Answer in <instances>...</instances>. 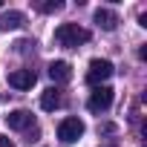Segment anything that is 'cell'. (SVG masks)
Returning <instances> with one entry per match:
<instances>
[{"label":"cell","mask_w":147,"mask_h":147,"mask_svg":"<svg viewBox=\"0 0 147 147\" xmlns=\"http://www.w3.org/2000/svg\"><path fill=\"white\" fill-rule=\"evenodd\" d=\"M55 40H58L61 46H66V49H78L81 43L90 40V32L81 29L78 23H61V26L55 29Z\"/></svg>","instance_id":"cell-1"},{"label":"cell","mask_w":147,"mask_h":147,"mask_svg":"<svg viewBox=\"0 0 147 147\" xmlns=\"http://www.w3.org/2000/svg\"><path fill=\"white\" fill-rule=\"evenodd\" d=\"M113 75V63L107 61V58H95V61H90V72H87V81L90 84H95V87H104V81Z\"/></svg>","instance_id":"cell-2"},{"label":"cell","mask_w":147,"mask_h":147,"mask_svg":"<svg viewBox=\"0 0 147 147\" xmlns=\"http://www.w3.org/2000/svg\"><path fill=\"white\" fill-rule=\"evenodd\" d=\"M84 136V121L81 118H63L58 124V138L63 144H72V141H78Z\"/></svg>","instance_id":"cell-3"},{"label":"cell","mask_w":147,"mask_h":147,"mask_svg":"<svg viewBox=\"0 0 147 147\" xmlns=\"http://www.w3.org/2000/svg\"><path fill=\"white\" fill-rule=\"evenodd\" d=\"M87 107H90V113H107L113 107V90L110 87H95L90 101H87Z\"/></svg>","instance_id":"cell-4"},{"label":"cell","mask_w":147,"mask_h":147,"mask_svg":"<svg viewBox=\"0 0 147 147\" xmlns=\"http://www.w3.org/2000/svg\"><path fill=\"white\" fill-rule=\"evenodd\" d=\"M35 81H38V75H35L32 69H15L12 75H9V84H12L15 90H32Z\"/></svg>","instance_id":"cell-5"},{"label":"cell","mask_w":147,"mask_h":147,"mask_svg":"<svg viewBox=\"0 0 147 147\" xmlns=\"http://www.w3.org/2000/svg\"><path fill=\"white\" fill-rule=\"evenodd\" d=\"M6 124L12 130H26V127H32V113L29 110H12L6 115Z\"/></svg>","instance_id":"cell-6"},{"label":"cell","mask_w":147,"mask_h":147,"mask_svg":"<svg viewBox=\"0 0 147 147\" xmlns=\"http://www.w3.org/2000/svg\"><path fill=\"white\" fill-rule=\"evenodd\" d=\"M49 78H52L55 84H63V81H69V78H72V69H69V63H66V61H52V63H49Z\"/></svg>","instance_id":"cell-7"},{"label":"cell","mask_w":147,"mask_h":147,"mask_svg":"<svg viewBox=\"0 0 147 147\" xmlns=\"http://www.w3.org/2000/svg\"><path fill=\"white\" fill-rule=\"evenodd\" d=\"M23 12H3V15H0V32H9V29H20L23 26Z\"/></svg>","instance_id":"cell-8"},{"label":"cell","mask_w":147,"mask_h":147,"mask_svg":"<svg viewBox=\"0 0 147 147\" xmlns=\"http://www.w3.org/2000/svg\"><path fill=\"white\" fill-rule=\"evenodd\" d=\"M63 104V98H61V92H58V87H49L43 95H40V107L46 110V113H52V110H58Z\"/></svg>","instance_id":"cell-9"},{"label":"cell","mask_w":147,"mask_h":147,"mask_svg":"<svg viewBox=\"0 0 147 147\" xmlns=\"http://www.w3.org/2000/svg\"><path fill=\"white\" fill-rule=\"evenodd\" d=\"M95 23H98L101 29L113 32V29H115V23H118V18H115L110 9H98V12H95Z\"/></svg>","instance_id":"cell-10"},{"label":"cell","mask_w":147,"mask_h":147,"mask_svg":"<svg viewBox=\"0 0 147 147\" xmlns=\"http://www.w3.org/2000/svg\"><path fill=\"white\" fill-rule=\"evenodd\" d=\"M35 9L43 12V15H55V12L63 9V3H61V0H40V3H35Z\"/></svg>","instance_id":"cell-11"},{"label":"cell","mask_w":147,"mask_h":147,"mask_svg":"<svg viewBox=\"0 0 147 147\" xmlns=\"http://www.w3.org/2000/svg\"><path fill=\"white\" fill-rule=\"evenodd\" d=\"M0 147H15V144H12V138H9V136H0Z\"/></svg>","instance_id":"cell-12"}]
</instances>
